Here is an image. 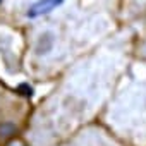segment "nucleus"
Here are the masks:
<instances>
[{
    "instance_id": "nucleus-1",
    "label": "nucleus",
    "mask_w": 146,
    "mask_h": 146,
    "mask_svg": "<svg viewBox=\"0 0 146 146\" xmlns=\"http://www.w3.org/2000/svg\"><path fill=\"white\" fill-rule=\"evenodd\" d=\"M65 0H36L35 4H31L26 11V17L28 19H38L41 16L50 14L52 11H55L57 7H60Z\"/></svg>"
},
{
    "instance_id": "nucleus-2",
    "label": "nucleus",
    "mask_w": 146,
    "mask_h": 146,
    "mask_svg": "<svg viewBox=\"0 0 146 146\" xmlns=\"http://www.w3.org/2000/svg\"><path fill=\"white\" fill-rule=\"evenodd\" d=\"M53 45H55V36L53 33H43L38 40H36V45H35V53L38 57L41 55H48L52 50H53Z\"/></svg>"
},
{
    "instance_id": "nucleus-3",
    "label": "nucleus",
    "mask_w": 146,
    "mask_h": 146,
    "mask_svg": "<svg viewBox=\"0 0 146 146\" xmlns=\"http://www.w3.org/2000/svg\"><path fill=\"white\" fill-rule=\"evenodd\" d=\"M16 91H17L21 96H26V98H31V96L35 95V88H33L29 83H21V84L16 88Z\"/></svg>"
},
{
    "instance_id": "nucleus-4",
    "label": "nucleus",
    "mask_w": 146,
    "mask_h": 146,
    "mask_svg": "<svg viewBox=\"0 0 146 146\" xmlns=\"http://www.w3.org/2000/svg\"><path fill=\"white\" fill-rule=\"evenodd\" d=\"M0 4H4V0H0Z\"/></svg>"
}]
</instances>
